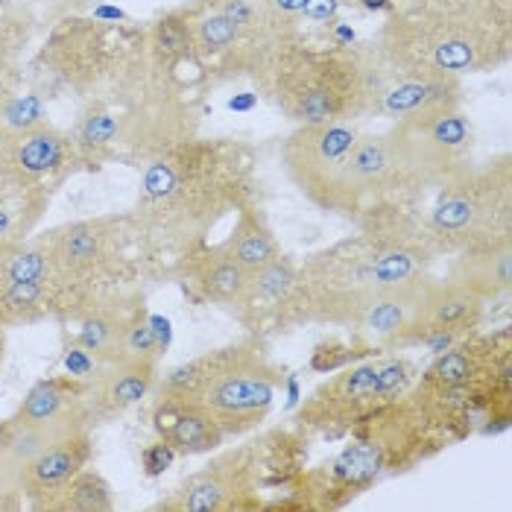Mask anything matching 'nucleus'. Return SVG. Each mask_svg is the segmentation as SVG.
Listing matches in <instances>:
<instances>
[{
  "label": "nucleus",
  "instance_id": "obj_24",
  "mask_svg": "<svg viewBox=\"0 0 512 512\" xmlns=\"http://www.w3.org/2000/svg\"><path fill=\"white\" fill-rule=\"evenodd\" d=\"M71 431L77 428H39V425H21V422L6 419L0 425V466L18 477L41 451H47L59 436L71 434Z\"/></svg>",
  "mask_w": 512,
  "mask_h": 512
},
{
  "label": "nucleus",
  "instance_id": "obj_6",
  "mask_svg": "<svg viewBox=\"0 0 512 512\" xmlns=\"http://www.w3.org/2000/svg\"><path fill=\"white\" fill-rule=\"evenodd\" d=\"M416 378V363L398 352H375V357L334 369V375L302 401L296 428L305 436L328 439L352 434L384 404L407 393Z\"/></svg>",
  "mask_w": 512,
  "mask_h": 512
},
{
  "label": "nucleus",
  "instance_id": "obj_17",
  "mask_svg": "<svg viewBox=\"0 0 512 512\" xmlns=\"http://www.w3.org/2000/svg\"><path fill=\"white\" fill-rule=\"evenodd\" d=\"M451 109H463V79L442 74H390L381 94L378 115L390 123L434 118Z\"/></svg>",
  "mask_w": 512,
  "mask_h": 512
},
{
  "label": "nucleus",
  "instance_id": "obj_9",
  "mask_svg": "<svg viewBox=\"0 0 512 512\" xmlns=\"http://www.w3.org/2000/svg\"><path fill=\"white\" fill-rule=\"evenodd\" d=\"M138 229L141 223L135 217H97V220L65 223L59 229L44 232L41 240L56 264V281L50 287L53 308L68 311L71 302L85 305L82 290L97 284L112 267H118L123 243Z\"/></svg>",
  "mask_w": 512,
  "mask_h": 512
},
{
  "label": "nucleus",
  "instance_id": "obj_33",
  "mask_svg": "<svg viewBox=\"0 0 512 512\" xmlns=\"http://www.w3.org/2000/svg\"><path fill=\"white\" fill-rule=\"evenodd\" d=\"M355 0H305L302 9V33L305 27H331L340 15L343 6H349Z\"/></svg>",
  "mask_w": 512,
  "mask_h": 512
},
{
  "label": "nucleus",
  "instance_id": "obj_34",
  "mask_svg": "<svg viewBox=\"0 0 512 512\" xmlns=\"http://www.w3.org/2000/svg\"><path fill=\"white\" fill-rule=\"evenodd\" d=\"M65 369H68V375H71V378L91 381V378H94V372L100 369V363H97V357L91 355V352H85L79 343H71V346H68V352H65Z\"/></svg>",
  "mask_w": 512,
  "mask_h": 512
},
{
  "label": "nucleus",
  "instance_id": "obj_10",
  "mask_svg": "<svg viewBox=\"0 0 512 512\" xmlns=\"http://www.w3.org/2000/svg\"><path fill=\"white\" fill-rule=\"evenodd\" d=\"M428 185L416 173L398 132H360L346 167L349 220L390 205H419L428 197Z\"/></svg>",
  "mask_w": 512,
  "mask_h": 512
},
{
  "label": "nucleus",
  "instance_id": "obj_36",
  "mask_svg": "<svg viewBox=\"0 0 512 512\" xmlns=\"http://www.w3.org/2000/svg\"><path fill=\"white\" fill-rule=\"evenodd\" d=\"M21 483L12 472L0 466V510H18L21 507Z\"/></svg>",
  "mask_w": 512,
  "mask_h": 512
},
{
  "label": "nucleus",
  "instance_id": "obj_37",
  "mask_svg": "<svg viewBox=\"0 0 512 512\" xmlns=\"http://www.w3.org/2000/svg\"><path fill=\"white\" fill-rule=\"evenodd\" d=\"M3 355H6V334H3V325H0V363H3Z\"/></svg>",
  "mask_w": 512,
  "mask_h": 512
},
{
  "label": "nucleus",
  "instance_id": "obj_30",
  "mask_svg": "<svg viewBox=\"0 0 512 512\" xmlns=\"http://www.w3.org/2000/svg\"><path fill=\"white\" fill-rule=\"evenodd\" d=\"M407 6L434 9L457 18H474V21H501L512 24V0H401Z\"/></svg>",
  "mask_w": 512,
  "mask_h": 512
},
{
  "label": "nucleus",
  "instance_id": "obj_22",
  "mask_svg": "<svg viewBox=\"0 0 512 512\" xmlns=\"http://www.w3.org/2000/svg\"><path fill=\"white\" fill-rule=\"evenodd\" d=\"M223 246L246 273L261 270L264 264H270L273 258L281 255V243H278L273 226L267 223L261 202H249L237 211L235 226L223 240Z\"/></svg>",
  "mask_w": 512,
  "mask_h": 512
},
{
  "label": "nucleus",
  "instance_id": "obj_25",
  "mask_svg": "<svg viewBox=\"0 0 512 512\" xmlns=\"http://www.w3.org/2000/svg\"><path fill=\"white\" fill-rule=\"evenodd\" d=\"M53 296L47 284L33 281H3L0 278V325L36 322L53 314Z\"/></svg>",
  "mask_w": 512,
  "mask_h": 512
},
{
  "label": "nucleus",
  "instance_id": "obj_32",
  "mask_svg": "<svg viewBox=\"0 0 512 512\" xmlns=\"http://www.w3.org/2000/svg\"><path fill=\"white\" fill-rule=\"evenodd\" d=\"M264 9H267V21H270L276 36L287 39V36H299L302 33L305 0H264Z\"/></svg>",
  "mask_w": 512,
  "mask_h": 512
},
{
  "label": "nucleus",
  "instance_id": "obj_15",
  "mask_svg": "<svg viewBox=\"0 0 512 512\" xmlns=\"http://www.w3.org/2000/svg\"><path fill=\"white\" fill-rule=\"evenodd\" d=\"M153 428H156L158 439H164L179 457L214 454L226 442L220 422L199 398L170 393V390H158L156 407H153Z\"/></svg>",
  "mask_w": 512,
  "mask_h": 512
},
{
  "label": "nucleus",
  "instance_id": "obj_21",
  "mask_svg": "<svg viewBox=\"0 0 512 512\" xmlns=\"http://www.w3.org/2000/svg\"><path fill=\"white\" fill-rule=\"evenodd\" d=\"M158 363L141 360H112L100 363L88 381V410L91 416H118L141 404L156 390Z\"/></svg>",
  "mask_w": 512,
  "mask_h": 512
},
{
  "label": "nucleus",
  "instance_id": "obj_31",
  "mask_svg": "<svg viewBox=\"0 0 512 512\" xmlns=\"http://www.w3.org/2000/svg\"><path fill=\"white\" fill-rule=\"evenodd\" d=\"M30 199L27 197H12V194H0V249L9 246V243H18L21 235L27 232L30 226V217L24 211ZM36 220V217H33Z\"/></svg>",
  "mask_w": 512,
  "mask_h": 512
},
{
  "label": "nucleus",
  "instance_id": "obj_3",
  "mask_svg": "<svg viewBox=\"0 0 512 512\" xmlns=\"http://www.w3.org/2000/svg\"><path fill=\"white\" fill-rule=\"evenodd\" d=\"M375 47L390 74L466 77L507 65L512 24L457 18L434 9L395 3Z\"/></svg>",
  "mask_w": 512,
  "mask_h": 512
},
{
  "label": "nucleus",
  "instance_id": "obj_8",
  "mask_svg": "<svg viewBox=\"0 0 512 512\" xmlns=\"http://www.w3.org/2000/svg\"><path fill=\"white\" fill-rule=\"evenodd\" d=\"M270 439L246 442L220 451L208 466L188 474L153 510L164 512H252L264 510L261 483L278 466V454H267Z\"/></svg>",
  "mask_w": 512,
  "mask_h": 512
},
{
  "label": "nucleus",
  "instance_id": "obj_20",
  "mask_svg": "<svg viewBox=\"0 0 512 512\" xmlns=\"http://www.w3.org/2000/svg\"><path fill=\"white\" fill-rule=\"evenodd\" d=\"M299 273V261L290 258L287 252H281L270 264H264L261 270L249 273L246 293L237 305V322L246 328V334H261L267 337V331H276V319L284 299L290 296L293 284Z\"/></svg>",
  "mask_w": 512,
  "mask_h": 512
},
{
  "label": "nucleus",
  "instance_id": "obj_12",
  "mask_svg": "<svg viewBox=\"0 0 512 512\" xmlns=\"http://www.w3.org/2000/svg\"><path fill=\"white\" fill-rule=\"evenodd\" d=\"M407 156L413 161L416 173L428 185V191H436L457 173L469 170L474 161V126L463 109H451L434 118L404 120L390 123Z\"/></svg>",
  "mask_w": 512,
  "mask_h": 512
},
{
  "label": "nucleus",
  "instance_id": "obj_11",
  "mask_svg": "<svg viewBox=\"0 0 512 512\" xmlns=\"http://www.w3.org/2000/svg\"><path fill=\"white\" fill-rule=\"evenodd\" d=\"M486 302L469 293L466 287L448 281L445 276H431L413 302L407 319L378 343V352H401V349H431V355L448 349L480 328L486 316Z\"/></svg>",
  "mask_w": 512,
  "mask_h": 512
},
{
  "label": "nucleus",
  "instance_id": "obj_23",
  "mask_svg": "<svg viewBox=\"0 0 512 512\" xmlns=\"http://www.w3.org/2000/svg\"><path fill=\"white\" fill-rule=\"evenodd\" d=\"M141 305L135 308H120L118 302H103L97 308H91L88 314L79 316V331L74 343H79L85 352L97 357V363H112L120 357V340H123V328L129 322V316L135 314Z\"/></svg>",
  "mask_w": 512,
  "mask_h": 512
},
{
  "label": "nucleus",
  "instance_id": "obj_27",
  "mask_svg": "<svg viewBox=\"0 0 512 512\" xmlns=\"http://www.w3.org/2000/svg\"><path fill=\"white\" fill-rule=\"evenodd\" d=\"M71 141H74L77 158L100 156V153L112 150L115 144L123 141V120L103 106H94L82 115Z\"/></svg>",
  "mask_w": 512,
  "mask_h": 512
},
{
  "label": "nucleus",
  "instance_id": "obj_19",
  "mask_svg": "<svg viewBox=\"0 0 512 512\" xmlns=\"http://www.w3.org/2000/svg\"><path fill=\"white\" fill-rule=\"evenodd\" d=\"M21 425L39 428H82L91 419L88 410V381L79 378H44L30 387L18 410L9 416Z\"/></svg>",
  "mask_w": 512,
  "mask_h": 512
},
{
  "label": "nucleus",
  "instance_id": "obj_29",
  "mask_svg": "<svg viewBox=\"0 0 512 512\" xmlns=\"http://www.w3.org/2000/svg\"><path fill=\"white\" fill-rule=\"evenodd\" d=\"M44 123H47V106L36 91L0 100V144L15 141Z\"/></svg>",
  "mask_w": 512,
  "mask_h": 512
},
{
  "label": "nucleus",
  "instance_id": "obj_35",
  "mask_svg": "<svg viewBox=\"0 0 512 512\" xmlns=\"http://www.w3.org/2000/svg\"><path fill=\"white\" fill-rule=\"evenodd\" d=\"M176 457H179V454H176L164 439H156L153 445H147V448H144V454H141V466H144V472L150 474V477H158L164 469H170V463H173Z\"/></svg>",
  "mask_w": 512,
  "mask_h": 512
},
{
  "label": "nucleus",
  "instance_id": "obj_4",
  "mask_svg": "<svg viewBox=\"0 0 512 512\" xmlns=\"http://www.w3.org/2000/svg\"><path fill=\"white\" fill-rule=\"evenodd\" d=\"M281 384L284 369L273 360L261 334H246L237 343L191 357L158 378V390L199 398L220 422L226 439L261 428Z\"/></svg>",
  "mask_w": 512,
  "mask_h": 512
},
{
  "label": "nucleus",
  "instance_id": "obj_14",
  "mask_svg": "<svg viewBox=\"0 0 512 512\" xmlns=\"http://www.w3.org/2000/svg\"><path fill=\"white\" fill-rule=\"evenodd\" d=\"M176 276L182 278V284L194 293L197 302L223 308L229 314H235L249 284V273L229 255V249L223 243L208 240L179 252Z\"/></svg>",
  "mask_w": 512,
  "mask_h": 512
},
{
  "label": "nucleus",
  "instance_id": "obj_1",
  "mask_svg": "<svg viewBox=\"0 0 512 512\" xmlns=\"http://www.w3.org/2000/svg\"><path fill=\"white\" fill-rule=\"evenodd\" d=\"M261 197L258 153L235 138H185L147 161L135 220L158 246L176 252L208 235Z\"/></svg>",
  "mask_w": 512,
  "mask_h": 512
},
{
  "label": "nucleus",
  "instance_id": "obj_28",
  "mask_svg": "<svg viewBox=\"0 0 512 512\" xmlns=\"http://www.w3.org/2000/svg\"><path fill=\"white\" fill-rule=\"evenodd\" d=\"M167 337H161L156 316H147L144 308H138L129 316L120 340L118 360H141V363H158L164 355Z\"/></svg>",
  "mask_w": 512,
  "mask_h": 512
},
{
  "label": "nucleus",
  "instance_id": "obj_18",
  "mask_svg": "<svg viewBox=\"0 0 512 512\" xmlns=\"http://www.w3.org/2000/svg\"><path fill=\"white\" fill-rule=\"evenodd\" d=\"M445 278L480 296L486 305L507 299L512 290V235L448 255Z\"/></svg>",
  "mask_w": 512,
  "mask_h": 512
},
{
  "label": "nucleus",
  "instance_id": "obj_13",
  "mask_svg": "<svg viewBox=\"0 0 512 512\" xmlns=\"http://www.w3.org/2000/svg\"><path fill=\"white\" fill-rule=\"evenodd\" d=\"M77 158L71 135L44 123L39 129L0 144V194L24 197L41 179L62 173Z\"/></svg>",
  "mask_w": 512,
  "mask_h": 512
},
{
  "label": "nucleus",
  "instance_id": "obj_26",
  "mask_svg": "<svg viewBox=\"0 0 512 512\" xmlns=\"http://www.w3.org/2000/svg\"><path fill=\"white\" fill-rule=\"evenodd\" d=\"M53 512H109L115 510L112 489L103 480V474L82 469V472L47 504Z\"/></svg>",
  "mask_w": 512,
  "mask_h": 512
},
{
  "label": "nucleus",
  "instance_id": "obj_2",
  "mask_svg": "<svg viewBox=\"0 0 512 512\" xmlns=\"http://www.w3.org/2000/svg\"><path fill=\"white\" fill-rule=\"evenodd\" d=\"M387 79L375 39L314 44L299 33L278 41L255 88L293 123H355L378 112Z\"/></svg>",
  "mask_w": 512,
  "mask_h": 512
},
{
  "label": "nucleus",
  "instance_id": "obj_7",
  "mask_svg": "<svg viewBox=\"0 0 512 512\" xmlns=\"http://www.w3.org/2000/svg\"><path fill=\"white\" fill-rule=\"evenodd\" d=\"M360 135L355 123H296L281 141V170L316 211L349 220L346 167Z\"/></svg>",
  "mask_w": 512,
  "mask_h": 512
},
{
  "label": "nucleus",
  "instance_id": "obj_16",
  "mask_svg": "<svg viewBox=\"0 0 512 512\" xmlns=\"http://www.w3.org/2000/svg\"><path fill=\"white\" fill-rule=\"evenodd\" d=\"M94 454V439L88 434V425L77 428L71 434L59 436L47 451L18 474L21 495L30 498L36 510H47V504L77 477L82 469H88Z\"/></svg>",
  "mask_w": 512,
  "mask_h": 512
},
{
  "label": "nucleus",
  "instance_id": "obj_5",
  "mask_svg": "<svg viewBox=\"0 0 512 512\" xmlns=\"http://www.w3.org/2000/svg\"><path fill=\"white\" fill-rule=\"evenodd\" d=\"M422 214L442 258L477 243L512 235V158L474 161L434 191Z\"/></svg>",
  "mask_w": 512,
  "mask_h": 512
}]
</instances>
